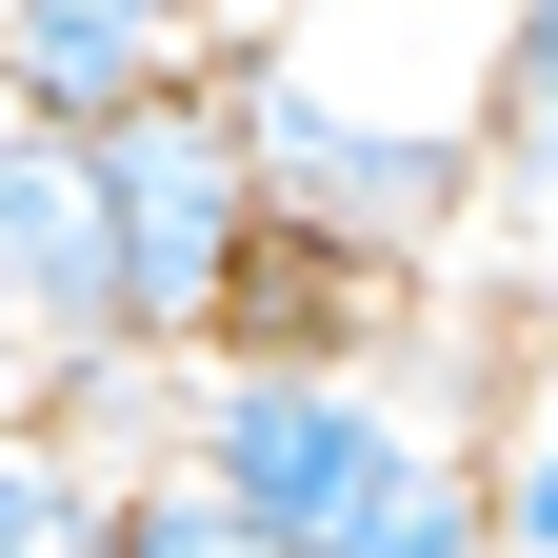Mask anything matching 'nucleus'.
Instances as JSON below:
<instances>
[{
	"label": "nucleus",
	"mask_w": 558,
	"mask_h": 558,
	"mask_svg": "<svg viewBox=\"0 0 558 558\" xmlns=\"http://www.w3.org/2000/svg\"><path fill=\"white\" fill-rule=\"evenodd\" d=\"M180 478L220 519H259L279 558H499V478L459 418H418L399 360H199Z\"/></svg>",
	"instance_id": "obj_1"
},
{
	"label": "nucleus",
	"mask_w": 558,
	"mask_h": 558,
	"mask_svg": "<svg viewBox=\"0 0 558 558\" xmlns=\"http://www.w3.org/2000/svg\"><path fill=\"white\" fill-rule=\"evenodd\" d=\"M220 120L259 160V240L319 259V279H418L478 199V140L399 120V100H339L300 40H220Z\"/></svg>",
	"instance_id": "obj_2"
},
{
	"label": "nucleus",
	"mask_w": 558,
	"mask_h": 558,
	"mask_svg": "<svg viewBox=\"0 0 558 558\" xmlns=\"http://www.w3.org/2000/svg\"><path fill=\"white\" fill-rule=\"evenodd\" d=\"M81 160H100V240H120V339L140 360H220L240 300H259V160L220 120V60L81 120Z\"/></svg>",
	"instance_id": "obj_3"
},
{
	"label": "nucleus",
	"mask_w": 558,
	"mask_h": 558,
	"mask_svg": "<svg viewBox=\"0 0 558 558\" xmlns=\"http://www.w3.org/2000/svg\"><path fill=\"white\" fill-rule=\"evenodd\" d=\"M120 360V240H100V160L81 120H21L0 100V379H81Z\"/></svg>",
	"instance_id": "obj_4"
},
{
	"label": "nucleus",
	"mask_w": 558,
	"mask_h": 558,
	"mask_svg": "<svg viewBox=\"0 0 558 558\" xmlns=\"http://www.w3.org/2000/svg\"><path fill=\"white\" fill-rule=\"evenodd\" d=\"M240 40V0H0V100L21 120H120L199 81V60Z\"/></svg>",
	"instance_id": "obj_5"
},
{
	"label": "nucleus",
	"mask_w": 558,
	"mask_h": 558,
	"mask_svg": "<svg viewBox=\"0 0 558 558\" xmlns=\"http://www.w3.org/2000/svg\"><path fill=\"white\" fill-rule=\"evenodd\" d=\"M120 538V499H100V459L60 439L40 399H0V558H100Z\"/></svg>",
	"instance_id": "obj_6"
},
{
	"label": "nucleus",
	"mask_w": 558,
	"mask_h": 558,
	"mask_svg": "<svg viewBox=\"0 0 558 558\" xmlns=\"http://www.w3.org/2000/svg\"><path fill=\"white\" fill-rule=\"evenodd\" d=\"M478 180H558V0H499V81H478Z\"/></svg>",
	"instance_id": "obj_7"
},
{
	"label": "nucleus",
	"mask_w": 558,
	"mask_h": 558,
	"mask_svg": "<svg viewBox=\"0 0 558 558\" xmlns=\"http://www.w3.org/2000/svg\"><path fill=\"white\" fill-rule=\"evenodd\" d=\"M100 558H279V538H259V519H220V499H199V478H140Z\"/></svg>",
	"instance_id": "obj_8"
},
{
	"label": "nucleus",
	"mask_w": 558,
	"mask_h": 558,
	"mask_svg": "<svg viewBox=\"0 0 558 558\" xmlns=\"http://www.w3.org/2000/svg\"><path fill=\"white\" fill-rule=\"evenodd\" d=\"M0 399H21V379H0Z\"/></svg>",
	"instance_id": "obj_9"
}]
</instances>
